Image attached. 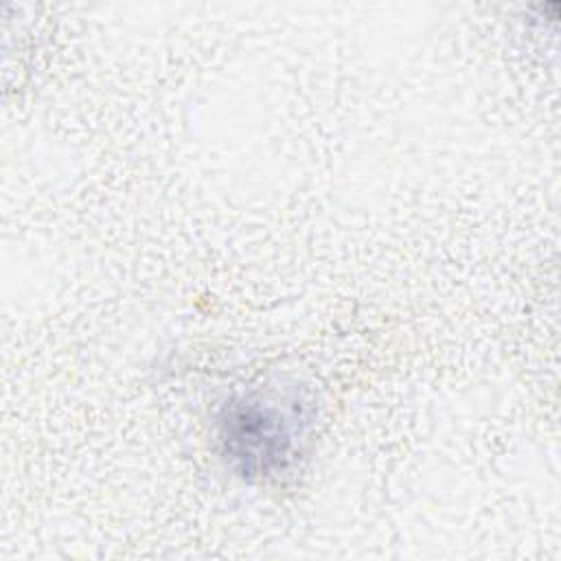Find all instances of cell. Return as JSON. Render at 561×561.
I'll return each instance as SVG.
<instances>
[{
    "mask_svg": "<svg viewBox=\"0 0 561 561\" xmlns=\"http://www.w3.org/2000/svg\"><path fill=\"white\" fill-rule=\"evenodd\" d=\"M316 423L313 401L296 386H256L217 412V443L226 465L245 480H274L302 456Z\"/></svg>",
    "mask_w": 561,
    "mask_h": 561,
    "instance_id": "cell-1",
    "label": "cell"
}]
</instances>
